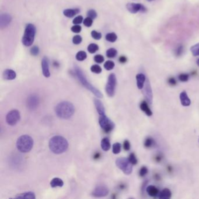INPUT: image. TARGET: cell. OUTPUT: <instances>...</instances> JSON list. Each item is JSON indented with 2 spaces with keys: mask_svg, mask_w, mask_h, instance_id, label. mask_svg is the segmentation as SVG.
<instances>
[{
  "mask_svg": "<svg viewBox=\"0 0 199 199\" xmlns=\"http://www.w3.org/2000/svg\"><path fill=\"white\" fill-rule=\"evenodd\" d=\"M49 145L52 152L56 154H60L67 151L68 143L64 137L57 136L53 137L50 140Z\"/></svg>",
  "mask_w": 199,
  "mask_h": 199,
  "instance_id": "6da1fadb",
  "label": "cell"
},
{
  "mask_svg": "<svg viewBox=\"0 0 199 199\" xmlns=\"http://www.w3.org/2000/svg\"><path fill=\"white\" fill-rule=\"evenodd\" d=\"M55 112L59 117L63 119H68L74 114L75 108L71 102L64 101L57 105L55 107Z\"/></svg>",
  "mask_w": 199,
  "mask_h": 199,
  "instance_id": "7a4b0ae2",
  "label": "cell"
},
{
  "mask_svg": "<svg viewBox=\"0 0 199 199\" xmlns=\"http://www.w3.org/2000/svg\"><path fill=\"white\" fill-rule=\"evenodd\" d=\"M75 72L76 74V75L79 79V81L81 82V83L83 84L84 87H85L87 89L90 90L92 94H94L96 96H97L99 98H102L103 97V95L102 93L100 92L99 90H98L97 88H96L94 86H93L88 81L85 75L84 74L83 71L78 67L77 66L75 67Z\"/></svg>",
  "mask_w": 199,
  "mask_h": 199,
  "instance_id": "3957f363",
  "label": "cell"
},
{
  "mask_svg": "<svg viewBox=\"0 0 199 199\" xmlns=\"http://www.w3.org/2000/svg\"><path fill=\"white\" fill-rule=\"evenodd\" d=\"M33 147V140L28 135H23L19 137L17 142L18 149L23 153L29 152Z\"/></svg>",
  "mask_w": 199,
  "mask_h": 199,
  "instance_id": "277c9868",
  "label": "cell"
},
{
  "mask_svg": "<svg viewBox=\"0 0 199 199\" xmlns=\"http://www.w3.org/2000/svg\"><path fill=\"white\" fill-rule=\"evenodd\" d=\"M36 32V29L34 25L28 23L25 29L22 37V43L24 46L29 47L32 45Z\"/></svg>",
  "mask_w": 199,
  "mask_h": 199,
  "instance_id": "5b68a950",
  "label": "cell"
},
{
  "mask_svg": "<svg viewBox=\"0 0 199 199\" xmlns=\"http://www.w3.org/2000/svg\"><path fill=\"white\" fill-rule=\"evenodd\" d=\"M116 166L121 169L126 175H130L133 171V165L126 158H119L116 161Z\"/></svg>",
  "mask_w": 199,
  "mask_h": 199,
  "instance_id": "8992f818",
  "label": "cell"
},
{
  "mask_svg": "<svg viewBox=\"0 0 199 199\" xmlns=\"http://www.w3.org/2000/svg\"><path fill=\"white\" fill-rule=\"evenodd\" d=\"M99 123L101 128L106 133L110 132L114 127V123L106 116V114L99 115Z\"/></svg>",
  "mask_w": 199,
  "mask_h": 199,
  "instance_id": "52a82bcc",
  "label": "cell"
},
{
  "mask_svg": "<svg viewBox=\"0 0 199 199\" xmlns=\"http://www.w3.org/2000/svg\"><path fill=\"white\" fill-rule=\"evenodd\" d=\"M117 84L116 76L114 74H110L108 77V80L106 85V92L107 95L110 97L114 95L116 87Z\"/></svg>",
  "mask_w": 199,
  "mask_h": 199,
  "instance_id": "ba28073f",
  "label": "cell"
},
{
  "mask_svg": "<svg viewBox=\"0 0 199 199\" xmlns=\"http://www.w3.org/2000/svg\"><path fill=\"white\" fill-rule=\"evenodd\" d=\"M20 113L18 110L10 111L6 116V122L10 126H15L19 121Z\"/></svg>",
  "mask_w": 199,
  "mask_h": 199,
  "instance_id": "9c48e42d",
  "label": "cell"
},
{
  "mask_svg": "<svg viewBox=\"0 0 199 199\" xmlns=\"http://www.w3.org/2000/svg\"><path fill=\"white\" fill-rule=\"evenodd\" d=\"M126 8L132 14H136L138 12L144 13L147 10L143 5L137 3H129L126 5Z\"/></svg>",
  "mask_w": 199,
  "mask_h": 199,
  "instance_id": "30bf717a",
  "label": "cell"
},
{
  "mask_svg": "<svg viewBox=\"0 0 199 199\" xmlns=\"http://www.w3.org/2000/svg\"><path fill=\"white\" fill-rule=\"evenodd\" d=\"M27 106L29 109L34 110L37 109L39 104V98L35 94H32L28 97L26 101Z\"/></svg>",
  "mask_w": 199,
  "mask_h": 199,
  "instance_id": "8fae6325",
  "label": "cell"
},
{
  "mask_svg": "<svg viewBox=\"0 0 199 199\" xmlns=\"http://www.w3.org/2000/svg\"><path fill=\"white\" fill-rule=\"evenodd\" d=\"M109 193L108 188L104 185L96 186L92 191V196L95 197H102L107 196Z\"/></svg>",
  "mask_w": 199,
  "mask_h": 199,
  "instance_id": "7c38bea8",
  "label": "cell"
},
{
  "mask_svg": "<svg viewBox=\"0 0 199 199\" xmlns=\"http://www.w3.org/2000/svg\"><path fill=\"white\" fill-rule=\"evenodd\" d=\"M145 88H144V95L147 102L151 105L152 102V92L151 88L150 83L148 81H146L145 83Z\"/></svg>",
  "mask_w": 199,
  "mask_h": 199,
  "instance_id": "4fadbf2b",
  "label": "cell"
},
{
  "mask_svg": "<svg viewBox=\"0 0 199 199\" xmlns=\"http://www.w3.org/2000/svg\"><path fill=\"white\" fill-rule=\"evenodd\" d=\"M12 21V17L8 14H2L0 18V27L1 29L7 27Z\"/></svg>",
  "mask_w": 199,
  "mask_h": 199,
  "instance_id": "5bb4252c",
  "label": "cell"
},
{
  "mask_svg": "<svg viewBox=\"0 0 199 199\" xmlns=\"http://www.w3.org/2000/svg\"><path fill=\"white\" fill-rule=\"evenodd\" d=\"M42 68L43 75L49 78L50 76V72L49 70V61L47 57H44L42 60Z\"/></svg>",
  "mask_w": 199,
  "mask_h": 199,
  "instance_id": "9a60e30c",
  "label": "cell"
},
{
  "mask_svg": "<svg viewBox=\"0 0 199 199\" xmlns=\"http://www.w3.org/2000/svg\"><path fill=\"white\" fill-rule=\"evenodd\" d=\"M136 80H137V85L138 89L141 90L144 88V84L146 81V77L143 74H138L136 75Z\"/></svg>",
  "mask_w": 199,
  "mask_h": 199,
  "instance_id": "2e32d148",
  "label": "cell"
},
{
  "mask_svg": "<svg viewBox=\"0 0 199 199\" xmlns=\"http://www.w3.org/2000/svg\"><path fill=\"white\" fill-rule=\"evenodd\" d=\"M146 191L148 193V194L153 197H157L159 196L160 192H159V190L154 186L153 185H149L146 188Z\"/></svg>",
  "mask_w": 199,
  "mask_h": 199,
  "instance_id": "e0dca14e",
  "label": "cell"
},
{
  "mask_svg": "<svg viewBox=\"0 0 199 199\" xmlns=\"http://www.w3.org/2000/svg\"><path fill=\"white\" fill-rule=\"evenodd\" d=\"M16 72L11 69H7L3 73V77L7 80H12L16 78Z\"/></svg>",
  "mask_w": 199,
  "mask_h": 199,
  "instance_id": "ac0fdd59",
  "label": "cell"
},
{
  "mask_svg": "<svg viewBox=\"0 0 199 199\" xmlns=\"http://www.w3.org/2000/svg\"><path fill=\"white\" fill-rule=\"evenodd\" d=\"M180 99L181 104L184 106H188L191 103L190 99L189 98L185 91H183L180 94Z\"/></svg>",
  "mask_w": 199,
  "mask_h": 199,
  "instance_id": "d6986e66",
  "label": "cell"
},
{
  "mask_svg": "<svg viewBox=\"0 0 199 199\" xmlns=\"http://www.w3.org/2000/svg\"><path fill=\"white\" fill-rule=\"evenodd\" d=\"M95 105L96 107V109L97 110V112L99 114V115H102L105 114V109L103 106V103L102 102L97 99H95Z\"/></svg>",
  "mask_w": 199,
  "mask_h": 199,
  "instance_id": "ffe728a7",
  "label": "cell"
},
{
  "mask_svg": "<svg viewBox=\"0 0 199 199\" xmlns=\"http://www.w3.org/2000/svg\"><path fill=\"white\" fill-rule=\"evenodd\" d=\"M80 11L79 9H66L63 11V14L67 18H72L77 15Z\"/></svg>",
  "mask_w": 199,
  "mask_h": 199,
  "instance_id": "44dd1931",
  "label": "cell"
},
{
  "mask_svg": "<svg viewBox=\"0 0 199 199\" xmlns=\"http://www.w3.org/2000/svg\"><path fill=\"white\" fill-rule=\"evenodd\" d=\"M172 195L171 191L169 189H164L159 194V198L160 199H169Z\"/></svg>",
  "mask_w": 199,
  "mask_h": 199,
  "instance_id": "7402d4cb",
  "label": "cell"
},
{
  "mask_svg": "<svg viewBox=\"0 0 199 199\" xmlns=\"http://www.w3.org/2000/svg\"><path fill=\"white\" fill-rule=\"evenodd\" d=\"M140 109L148 116H151L152 114V112L149 107L146 101H143L141 102L140 105Z\"/></svg>",
  "mask_w": 199,
  "mask_h": 199,
  "instance_id": "603a6c76",
  "label": "cell"
},
{
  "mask_svg": "<svg viewBox=\"0 0 199 199\" xmlns=\"http://www.w3.org/2000/svg\"><path fill=\"white\" fill-rule=\"evenodd\" d=\"M101 147L102 149L105 151H107L110 149L111 147L110 143L109 138L105 137L103 138L101 141Z\"/></svg>",
  "mask_w": 199,
  "mask_h": 199,
  "instance_id": "cb8c5ba5",
  "label": "cell"
},
{
  "mask_svg": "<svg viewBox=\"0 0 199 199\" xmlns=\"http://www.w3.org/2000/svg\"><path fill=\"white\" fill-rule=\"evenodd\" d=\"M64 185L63 181L58 178H55L52 180L50 182V186L52 187H62Z\"/></svg>",
  "mask_w": 199,
  "mask_h": 199,
  "instance_id": "d4e9b609",
  "label": "cell"
},
{
  "mask_svg": "<svg viewBox=\"0 0 199 199\" xmlns=\"http://www.w3.org/2000/svg\"><path fill=\"white\" fill-rule=\"evenodd\" d=\"M16 198H35V194L34 193L29 191V192H25L23 193H21L19 194H18L16 197Z\"/></svg>",
  "mask_w": 199,
  "mask_h": 199,
  "instance_id": "484cf974",
  "label": "cell"
},
{
  "mask_svg": "<svg viewBox=\"0 0 199 199\" xmlns=\"http://www.w3.org/2000/svg\"><path fill=\"white\" fill-rule=\"evenodd\" d=\"M106 40L107 41L111 42V43H114L116 41V40L117 39V36L116 34V33L112 32V33H109L106 35Z\"/></svg>",
  "mask_w": 199,
  "mask_h": 199,
  "instance_id": "4316f807",
  "label": "cell"
},
{
  "mask_svg": "<svg viewBox=\"0 0 199 199\" xmlns=\"http://www.w3.org/2000/svg\"><path fill=\"white\" fill-rule=\"evenodd\" d=\"M75 57L78 61H82L87 59V54L84 51H79L76 53Z\"/></svg>",
  "mask_w": 199,
  "mask_h": 199,
  "instance_id": "83f0119b",
  "label": "cell"
},
{
  "mask_svg": "<svg viewBox=\"0 0 199 199\" xmlns=\"http://www.w3.org/2000/svg\"><path fill=\"white\" fill-rule=\"evenodd\" d=\"M117 54V51L114 48L109 49L106 51V56L108 58H114Z\"/></svg>",
  "mask_w": 199,
  "mask_h": 199,
  "instance_id": "f1b7e54d",
  "label": "cell"
},
{
  "mask_svg": "<svg viewBox=\"0 0 199 199\" xmlns=\"http://www.w3.org/2000/svg\"><path fill=\"white\" fill-rule=\"evenodd\" d=\"M190 51L194 56H199V43L193 46L190 48Z\"/></svg>",
  "mask_w": 199,
  "mask_h": 199,
  "instance_id": "f546056e",
  "label": "cell"
},
{
  "mask_svg": "<svg viewBox=\"0 0 199 199\" xmlns=\"http://www.w3.org/2000/svg\"><path fill=\"white\" fill-rule=\"evenodd\" d=\"M99 50V46L95 43H91L88 46V51L91 53H95Z\"/></svg>",
  "mask_w": 199,
  "mask_h": 199,
  "instance_id": "4dcf8cb0",
  "label": "cell"
},
{
  "mask_svg": "<svg viewBox=\"0 0 199 199\" xmlns=\"http://www.w3.org/2000/svg\"><path fill=\"white\" fill-rule=\"evenodd\" d=\"M121 148L122 145L119 143H116L113 145L112 148H113V152L114 154H118L120 153L121 151Z\"/></svg>",
  "mask_w": 199,
  "mask_h": 199,
  "instance_id": "1f68e13d",
  "label": "cell"
},
{
  "mask_svg": "<svg viewBox=\"0 0 199 199\" xmlns=\"http://www.w3.org/2000/svg\"><path fill=\"white\" fill-rule=\"evenodd\" d=\"M114 63L113 61H110V60H108L107 61H106L104 64V68L106 70H111L112 69H113V68L114 67Z\"/></svg>",
  "mask_w": 199,
  "mask_h": 199,
  "instance_id": "d6a6232c",
  "label": "cell"
},
{
  "mask_svg": "<svg viewBox=\"0 0 199 199\" xmlns=\"http://www.w3.org/2000/svg\"><path fill=\"white\" fill-rule=\"evenodd\" d=\"M155 144V141L152 138H147L144 141V146L147 148L153 147Z\"/></svg>",
  "mask_w": 199,
  "mask_h": 199,
  "instance_id": "836d02e7",
  "label": "cell"
},
{
  "mask_svg": "<svg viewBox=\"0 0 199 199\" xmlns=\"http://www.w3.org/2000/svg\"><path fill=\"white\" fill-rule=\"evenodd\" d=\"M82 37L79 35H75L72 38V42L75 45H79L82 42Z\"/></svg>",
  "mask_w": 199,
  "mask_h": 199,
  "instance_id": "e575fe53",
  "label": "cell"
},
{
  "mask_svg": "<svg viewBox=\"0 0 199 199\" xmlns=\"http://www.w3.org/2000/svg\"><path fill=\"white\" fill-rule=\"evenodd\" d=\"M128 159L132 165H136L138 163L137 159V158H136V156L134 153H131L130 154Z\"/></svg>",
  "mask_w": 199,
  "mask_h": 199,
  "instance_id": "d590c367",
  "label": "cell"
},
{
  "mask_svg": "<svg viewBox=\"0 0 199 199\" xmlns=\"http://www.w3.org/2000/svg\"><path fill=\"white\" fill-rule=\"evenodd\" d=\"M91 71L95 74H100L102 72L101 67L98 65H93L91 67Z\"/></svg>",
  "mask_w": 199,
  "mask_h": 199,
  "instance_id": "8d00e7d4",
  "label": "cell"
},
{
  "mask_svg": "<svg viewBox=\"0 0 199 199\" xmlns=\"http://www.w3.org/2000/svg\"><path fill=\"white\" fill-rule=\"evenodd\" d=\"M92 37L95 40H100L102 38V34L96 30H93L91 32Z\"/></svg>",
  "mask_w": 199,
  "mask_h": 199,
  "instance_id": "74e56055",
  "label": "cell"
},
{
  "mask_svg": "<svg viewBox=\"0 0 199 199\" xmlns=\"http://www.w3.org/2000/svg\"><path fill=\"white\" fill-rule=\"evenodd\" d=\"M71 31L74 33H78L80 32L82 30V28L80 25H74L73 26L71 27Z\"/></svg>",
  "mask_w": 199,
  "mask_h": 199,
  "instance_id": "f35d334b",
  "label": "cell"
},
{
  "mask_svg": "<svg viewBox=\"0 0 199 199\" xmlns=\"http://www.w3.org/2000/svg\"><path fill=\"white\" fill-rule=\"evenodd\" d=\"M189 78V74H181L179 75V79L182 82H186L188 81Z\"/></svg>",
  "mask_w": 199,
  "mask_h": 199,
  "instance_id": "ab89813d",
  "label": "cell"
},
{
  "mask_svg": "<svg viewBox=\"0 0 199 199\" xmlns=\"http://www.w3.org/2000/svg\"><path fill=\"white\" fill-rule=\"evenodd\" d=\"M93 23V19L90 17L86 18L84 21V25L87 27H91Z\"/></svg>",
  "mask_w": 199,
  "mask_h": 199,
  "instance_id": "60d3db41",
  "label": "cell"
},
{
  "mask_svg": "<svg viewBox=\"0 0 199 199\" xmlns=\"http://www.w3.org/2000/svg\"><path fill=\"white\" fill-rule=\"evenodd\" d=\"M83 21V17L81 15H79V16H77L76 17H75L73 21H72V23L74 24V25H78V24H80L82 23Z\"/></svg>",
  "mask_w": 199,
  "mask_h": 199,
  "instance_id": "b9f144b4",
  "label": "cell"
},
{
  "mask_svg": "<svg viewBox=\"0 0 199 199\" xmlns=\"http://www.w3.org/2000/svg\"><path fill=\"white\" fill-rule=\"evenodd\" d=\"M30 54L32 55V56H37L39 54V49L37 46H34L33 47H32L31 49H30Z\"/></svg>",
  "mask_w": 199,
  "mask_h": 199,
  "instance_id": "7bdbcfd3",
  "label": "cell"
},
{
  "mask_svg": "<svg viewBox=\"0 0 199 199\" xmlns=\"http://www.w3.org/2000/svg\"><path fill=\"white\" fill-rule=\"evenodd\" d=\"M94 60L97 63H102L104 61V57L101 54H97L94 57Z\"/></svg>",
  "mask_w": 199,
  "mask_h": 199,
  "instance_id": "ee69618b",
  "label": "cell"
},
{
  "mask_svg": "<svg viewBox=\"0 0 199 199\" xmlns=\"http://www.w3.org/2000/svg\"><path fill=\"white\" fill-rule=\"evenodd\" d=\"M87 15H88V16L89 17L93 19H95V18L97 17V13H96V12L95 10H89V11H88V12H87Z\"/></svg>",
  "mask_w": 199,
  "mask_h": 199,
  "instance_id": "f6af8a7d",
  "label": "cell"
},
{
  "mask_svg": "<svg viewBox=\"0 0 199 199\" xmlns=\"http://www.w3.org/2000/svg\"><path fill=\"white\" fill-rule=\"evenodd\" d=\"M183 52V47L182 45H179L175 50V54L176 56H180Z\"/></svg>",
  "mask_w": 199,
  "mask_h": 199,
  "instance_id": "bcb514c9",
  "label": "cell"
},
{
  "mask_svg": "<svg viewBox=\"0 0 199 199\" xmlns=\"http://www.w3.org/2000/svg\"><path fill=\"white\" fill-rule=\"evenodd\" d=\"M148 173V169L147 167H143L140 170V172H139V175L140 176L143 177L144 176L147 174Z\"/></svg>",
  "mask_w": 199,
  "mask_h": 199,
  "instance_id": "7dc6e473",
  "label": "cell"
},
{
  "mask_svg": "<svg viewBox=\"0 0 199 199\" xmlns=\"http://www.w3.org/2000/svg\"><path fill=\"white\" fill-rule=\"evenodd\" d=\"M130 143L128 140H125L123 143V148L126 151H129L130 149Z\"/></svg>",
  "mask_w": 199,
  "mask_h": 199,
  "instance_id": "c3c4849f",
  "label": "cell"
},
{
  "mask_svg": "<svg viewBox=\"0 0 199 199\" xmlns=\"http://www.w3.org/2000/svg\"><path fill=\"white\" fill-rule=\"evenodd\" d=\"M168 83L169 84H170L171 85H175L176 84V79L174 78V77H171V78H169L168 79Z\"/></svg>",
  "mask_w": 199,
  "mask_h": 199,
  "instance_id": "681fc988",
  "label": "cell"
},
{
  "mask_svg": "<svg viewBox=\"0 0 199 199\" xmlns=\"http://www.w3.org/2000/svg\"><path fill=\"white\" fill-rule=\"evenodd\" d=\"M118 60H119V61H120V63H125L127 62V57L126 56H121L120 57H119Z\"/></svg>",
  "mask_w": 199,
  "mask_h": 199,
  "instance_id": "f907efd6",
  "label": "cell"
},
{
  "mask_svg": "<svg viewBox=\"0 0 199 199\" xmlns=\"http://www.w3.org/2000/svg\"><path fill=\"white\" fill-rule=\"evenodd\" d=\"M155 160L157 162H160L162 160V156L160 155H158L155 157Z\"/></svg>",
  "mask_w": 199,
  "mask_h": 199,
  "instance_id": "816d5d0a",
  "label": "cell"
},
{
  "mask_svg": "<svg viewBox=\"0 0 199 199\" xmlns=\"http://www.w3.org/2000/svg\"><path fill=\"white\" fill-rule=\"evenodd\" d=\"M197 64L198 66H199V59H198L197 60Z\"/></svg>",
  "mask_w": 199,
  "mask_h": 199,
  "instance_id": "f5cc1de1",
  "label": "cell"
},
{
  "mask_svg": "<svg viewBox=\"0 0 199 199\" xmlns=\"http://www.w3.org/2000/svg\"><path fill=\"white\" fill-rule=\"evenodd\" d=\"M147 1H149V2H151V1H154V0H147Z\"/></svg>",
  "mask_w": 199,
  "mask_h": 199,
  "instance_id": "db71d44e",
  "label": "cell"
}]
</instances>
